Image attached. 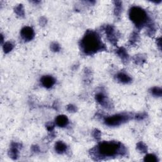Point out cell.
<instances>
[{
	"label": "cell",
	"instance_id": "obj_1",
	"mask_svg": "<svg viewBox=\"0 0 162 162\" xmlns=\"http://www.w3.org/2000/svg\"><path fill=\"white\" fill-rule=\"evenodd\" d=\"M90 153L96 160H101L118 156H124L126 154V149L120 142L104 141L98 144Z\"/></svg>",
	"mask_w": 162,
	"mask_h": 162
},
{
	"label": "cell",
	"instance_id": "obj_2",
	"mask_svg": "<svg viewBox=\"0 0 162 162\" xmlns=\"http://www.w3.org/2000/svg\"><path fill=\"white\" fill-rule=\"evenodd\" d=\"M80 47L82 52L88 55L106 50L105 45L102 41L100 34L94 31H88L86 32L80 40Z\"/></svg>",
	"mask_w": 162,
	"mask_h": 162
},
{
	"label": "cell",
	"instance_id": "obj_3",
	"mask_svg": "<svg viewBox=\"0 0 162 162\" xmlns=\"http://www.w3.org/2000/svg\"><path fill=\"white\" fill-rule=\"evenodd\" d=\"M129 17L138 29H142L145 26L147 27L152 22L146 11L137 6H134L130 8Z\"/></svg>",
	"mask_w": 162,
	"mask_h": 162
},
{
	"label": "cell",
	"instance_id": "obj_4",
	"mask_svg": "<svg viewBox=\"0 0 162 162\" xmlns=\"http://www.w3.org/2000/svg\"><path fill=\"white\" fill-rule=\"evenodd\" d=\"M133 116L129 113H118L104 118V122L105 125L110 127H116L125 123L131 120Z\"/></svg>",
	"mask_w": 162,
	"mask_h": 162
},
{
	"label": "cell",
	"instance_id": "obj_5",
	"mask_svg": "<svg viewBox=\"0 0 162 162\" xmlns=\"http://www.w3.org/2000/svg\"><path fill=\"white\" fill-rule=\"evenodd\" d=\"M104 31L106 33L108 40L113 45H116L118 41V35L116 30L113 25H107L104 27Z\"/></svg>",
	"mask_w": 162,
	"mask_h": 162
},
{
	"label": "cell",
	"instance_id": "obj_6",
	"mask_svg": "<svg viewBox=\"0 0 162 162\" xmlns=\"http://www.w3.org/2000/svg\"><path fill=\"white\" fill-rule=\"evenodd\" d=\"M20 35L25 41H30L34 39L35 32L34 29L31 27L25 26L21 30Z\"/></svg>",
	"mask_w": 162,
	"mask_h": 162
},
{
	"label": "cell",
	"instance_id": "obj_7",
	"mask_svg": "<svg viewBox=\"0 0 162 162\" xmlns=\"http://www.w3.org/2000/svg\"><path fill=\"white\" fill-rule=\"evenodd\" d=\"M95 99L99 104H100L102 106L106 108H111V104L110 101L108 99L106 96L103 92H98L95 96Z\"/></svg>",
	"mask_w": 162,
	"mask_h": 162
},
{
	"label": "cell",
	"instance_id": "obj_8",
	"mask_svg": "<svg viewBox=\"0 0 162 162\" xmlns=\"http://www.w3.org/2000/svg\"><path fill=\"white\" fill-rule=\"evenodd\" d=\"M41 85L45 88L50 89L55 84L56 80L53 76H44L41 77L40 80Z\"/></svg>",
	"mask_w": 162,
	"mask_h": 162
},
{
	"label": "cell",
	"instance_id": "obj_9",
	"mask_svg": "<svg viewBox=\"0 0 162 162\" xmlns=\"http://www.w3.org/2000/svg\"><path fill=\"white\" fill-rule=\"evenodd\" d=\"M69 120L67 116L60 115L55 118V124L59 127H65L68 125Z\"/></svg>",
	"mask_w": 162,
	"mask_h": 162
},
{
	"label": "cell",
	"instance_id": "obj_10",
	"mask_svg": "<svg viewBox=\"0 0 162 162\" xmlns=\"http://www.w3.org/2000/svg\"><path fill=\"white\" fill-rule=\"evenodd\" d=\"M116 79L122 84H129L132 82V78L125 72H119L116 76Z\"/></svg>",
	"mask_w": 162,
	"mask_h": 162
},
{
	"label": "cell",
	"instance_id": "obj_11",
	"mask_svg": "<svg viewBox=\"0 0 162 162\" xmlns=\"http://www.w3.org/2000/svg\"><path fill=\"white\" fill-rule=\"evenodd\" d=\"M19 147L20 145L18 143H12L10 149V152H9V155L10 157L15 160L19 157Z\"/></svg>",
	"mask_w": 162,
	"mask_h": 162
},
{
	"label": "cell",
	"instance_id": "obj_12",
	"mask_svg": "<svg viewBox=\"0 0 162 162\" xmlns=\"http://www.w3.org/2000/svg\"><path fill=\"white\" fill-rule=\"evenodd\" d=\"M68 147L63 141H57L55 145V151L58 154H63L67 151Z\"/></svg>",
	"mask_w": 162,
	"mask_h": 162
},
{
	"label": "cell",
	"instance_id": "obj_13",
	"mask_svg": "<svg viewBox=\"0 0 162 162\" xmlns=\"http://www.w3.org/2000/svg\"><path fill=\"white\" fill-rule=\"evenodd\" d=\"M116 54L118 56L121 58L122 60L124 62H127L129 60V56L128 53L127 51L124 48H119L116 50Z\"/></svg>",
	"mask_w": 162,
	"mask_h": 162
},
{
	"label": "cell",
	"instance_id": "obj_14",
	"mask_svg": "<svg viewBox=\"0 0 162 162\" xmlns=\"http://www.w3.org/2000/svg\"><path fill=\"white\" fill-rule=\"evenodd\" d=\"M149 92L155 97H161L162 95V90L159 87H153L149 90Z\"/></svg>",
	"mask_w": 162,
	"mask_h": 162
},
{
	"label": "cell",
	"instance_id": "obj_15",
	"mask_svg": "<svg viewBox=\"0 0 162 162\" xmlns=\"http://www.w3.org/2000/svg\"><path fill=\"white\" fill-rule=\"evenodd\" d=\"M115 8L114 11L116 16H120L122 11V3L121 1H115Z\"/></svg>",
	"mask_w": 162,
	"mask_h": 162
},
{
	"label": "cell",
	"instance_id": "obj_16",
	"mask_svg": "<svg viewBox=\"0 0 162 162\" xmlns=\"http://www.w3.org/2000/svg\"><path fill=\"white\" fill-rule=\"evenodd\" d=\"M144 161L148 162H157L158 161V159L157 156L154 154H148L145 156L144 158Z\"/></svg>",
	"mask_w": 162,
	"mask_h": 162
},
{
	"label": "cell",
	"instance_id": "obj_17",
	"mask_svg": "<svg viewBox=\"0 0 162 162\" xmlns=\"http://www.w3.org/2000/svg\"><path fill=\"white\" fill-rule=\"evenodd\" d=\"M137 149L141 153H146L148 151V147L143 142H139L137 144Z\"/></svg>",
	"mask_w": 162,
	"mask_h": 162
},
{
	"label": "cell",
	"instance_id": "obj_18",
	"mask_svg": "<svg viewBox=\"0 0 162 162\" xmlns=\"http://www.w3.org/2000/svg\"><path fill=\"white\" fill-rule=\"evenodd\" d=\"M13 48L14 45L12 43H11V42H7V43H5L3 46V50L6 53H8L10 52L13 49Z\"/></svg>",
	"mask_w": 162,
	"mask_h": 162
},
{
	"label": "cell",
	"instance_id": "obj_19",
	"mask_svg": "<svg viewBox=\"0 0 162 162\" xmlns=\"http://www.w3.org/2000/svg\"><path fill=\"white\" fill-rule=\"evenodd\" d=\"M16 13L19 16H23L24 15V10H23V7L22 5H18L17 7L15 9Z\"/></svg>",
	"mask_w": 162,
	"mask_h": 162
},
{
	"label": "cell",
	"instance_id": "obj_20",
	"mask_svg": "<svg viewBox=\"0 0 162 162\" xmlns=\"http://www.w3.org/2000/svg\"><path fill=\"white\" fill-rule=\"evenodd\" d=\"M139 39V35H138L137 32H134L133 34H132L131 39H130V42L131 44H134L136 43V42Z\"/></svg>",
	"mask_w": 162,
	"mask_h": 162
},
{
	"label": "cell",
	"instance_id": "obj_21",
	"mask_svg": "<svg viewBox=\"0 0 162 162\" xmlns=\"http://www.w3.org/2000/svg\"><path fill=\"white\" fill-rule=\"evenodd\" d=\"M60 44H58L57 43H53L51 44V49L53 51V52H58L60 50Z\"/></svg>",
	"mask_w": 162,
	"mask_h": 162
},
{
	"label": "cell",
	"instance_id": "obj_22",
	"mask_svg": "<svg viewBox=\"0 0 162 162\" xmlns=\"http://www.w3.org/2000/svg\"><path fill=\"white\" fill-rule=\"evenodd\" d=\"M145 61V58H144V56H136L134 57V62L136 63L137 64H143V62Z\"/></svg>",
	"mask_w": 162,
	"mask_h": 162
},
{
	"label": "cell",
	"instance_id": "obj_23",
	"mask_svg": "<svg viewBox=\"0 0 162 162\" xmlns=\"http://www.w3.org/2000/svg\"><path fill=\"white\" fill-rule=\"evenodd\" d=\"M93 136L94 138H96V139H100L101 137V133L100 131H99L98 130L96 129L94 130V131H93Z\"/></svg>",
	"mask_w": 162,
	"mask_h": 162
},
{
	"label": "cell",
	"instance_id": "obj_24",
	"mask_svg": "<svg viewBox=\"0 0 162 162\" xmlns=\"http://www.w3.org/2000/svg\"><path fill=\"white\" fill-rule=\"evenodd\" d=\"M67 110L69 112H75L76 111V107L73 104H69L67 106Z\"/></svg>",
	"mask_w": 162,
	"mask_h": 162
},
{
	"label": "cell",
	"instance_id": "obj_25",
	"mask_svg": "<svg viewBox=\"0 0 162 162\" xmlns=\"http://www.w3.org/2000/svg\"><path fill=\"white\" fill-rule=\"evenodd\" d=\"M134 117L136 118V119L137 120H143V118H145L146 117V115L145 113H140L138 114L136 116H134Z\"/></svg>",
	"mask_w": 162,
	"mask_h": 162
},
{
	"label": "cell",
	"instance_id": "obj_26",
	"mask_svg": "<svg viewBox=\"0 0 162 162\" xmlns=\"http://www.w3.org/2000/svg\"><path fill=\"white\" fill-rule=\"evenodd\" d=\"M32 151H34V152H37L39 151V148H38V146H32Z\"/></svg>",
	"mask_w": 162,
	"mask_h": 162
},
{
	"label": "cell",
	"instance_id": "obj_27",
	"mask_svg": "<svg viewBox=\"0 0 162 162\" xmlns=\"http://www.w3.org/2000/svg\"><path fill=\"white\" fill-rule=\"evenodd\" d=\"M157 45L160 48V49H161V38H159L158 39H157Z\"/></svg>",
	"mask_w": 162,
	"mask_h": 162
}]
</instances>
